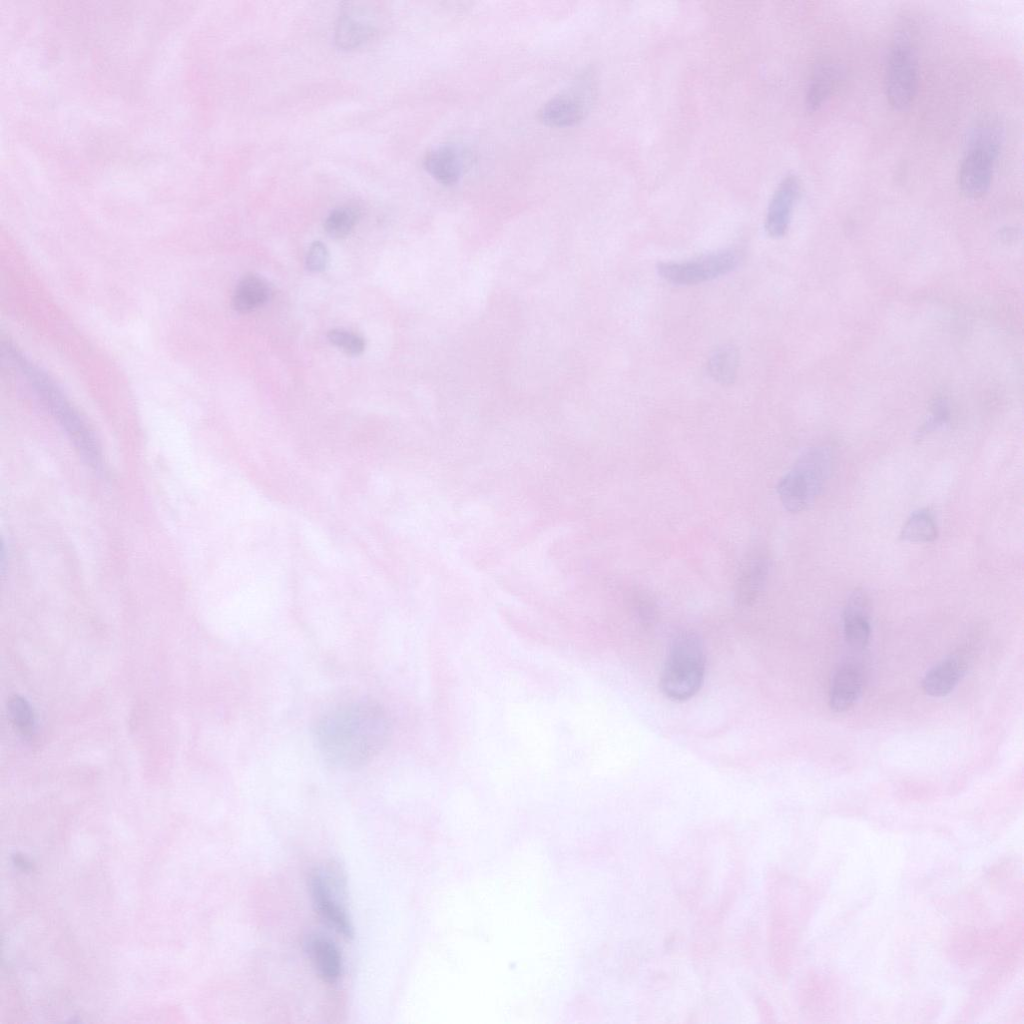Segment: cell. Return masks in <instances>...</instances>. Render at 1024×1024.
Masks as SVG:
<instances>
[{"instance_id": "obj_12", "label": "cell", "mask_w": 1024, "mask_h": 1024, "mask_svg": "<svg viewBox=\"0 0 1024 1024\" xmlns=\"http://www.w3.org/2000/svg\"><path fill=\"white\" fill-rule=\"evenodd\" d=\"M799 192L800 182L794 174L785 176L778 184L765 218V229L770 237L780 238L786 234Z\"/></svg>"}, {"instance_id": "obj_25", "label": "cell", "mask_w": 1024, "mask_h": 1024, "mask_svg": "<svg viewBox=\"0 0 1024 1024\" xmlns=\"http://www.w3.org/2000/svg\"><path fill=\"white\" fill-rule=\"evenodd\" d=\"M328 258V250L324 243L321 241H315L308 249L306 266L308 270L312 272H321L325 270Z\"/></svg>"}, {"instance_id": "obj_6", "label": "cell", "mask_w": 1024, "mask_h": 1024, "mask_svg": "<svg viewBox=\"0 0 1024 1024\" xmlns=\"http://www.w3.org/2000/svg\"><path fill=\"white\" fill-rule=\"evenodd\" d=\"M338 866L332 864L324 871H316L310 877V893L319 916L334 931L343 937L354 934L351 920L338 896L345 889V879Z\"/></svg>"}, {"instance_id": "obj_7", "label": "cell", "mask_w": 1024, "mask_h": 1024, "mask_svg": "<svg viewBox=\"0 0 1024 1024\" xmlns=\"http://www.w3.org/2000/svg\"><path fill=\"white\" fill-rule=\"evenodd\" d=\"M739 252L725 249L682 262H659L657 272L675 285H694L731 272L738 265Z\"/></svg>"}, {"instance_id": "obj_3", "label": "cell", "mask_w": 1024, "mask_h": 1024, "mask_svg": "<svg viewBox=\"0 0 1024 1024\" xmlns=\"http://www.w3.org/2000/svg\"><path fill=\"white\" fill-rule=\"evenodd\" d=\"M706 656L701 639L691 631L678 633L671 645L660 677L662 693L672 701L684 702L701 689Z\"/></svg>"}, {"instance_id": "obj_2", "label": "cell", "mask_w": 1024, "mask_h": 1024, "mask_svg": "<svg viewBox=\"0 0 1024 1024\" xmlns=\"http://www.w3.org/2000/svg\"><path fill=\"white\" fill-rule=\"evenodd\" d=\"M4 349L82 457L92 467L99 469L102 465V453L98 440L57 383L41 368L28 360L14 345L7 343Z\"/></svg>"}, {"instance_id": "obj_27", "label": "cell", "mask_w": 1024, "mask_h": 1024, "mask_svg": "<svg viewBox=\"0 0 1024 1024\" xmlns=\"http://www.w3.org/2000/svg\"><path fill=\"white\" fill-rule=\"evenodd\" d=\"M634 605L639 616L644 620H651L656 614V604L653 598L645 591H636L633 595Z\"/></svg>"}, {"instance_id": "obj_1", "label": "cell", "mask_w": 1024, "mask_h": 1024, "mask_svg": "<svg viewBox=\"0 0 1024 1024\" xmlns=\"http://www.w3.org/2000/svg\"><path fill=\"white\" fill-rule=\"evenodd\" d=\"M391 723L385 709L372 699L359 698L325 711L314 728L316 745L331 765L357 769L371 762L386 746Z\"/></svg>"}, {"instance_id": "obj_4", "label": "cell", "mask_w": 1024, "mask_h": 1024, "mask_svg": "<svg viewBox=\"0 0 1024 1024\" xmlns=\"http://www.w3.org/2000/svg\"><path fill=\"white\" fill-rule=\"evenodd\" d=\"M832 463V454L827 447H811L804 451L778 482L777 493L784 508L793 513L808 509L829 479Z\"/></svg>"}, {"instance_id": "obj_9", "label": "cell", "mask_w": 1024, "mask_h": 1024, "mask_svg": "<svg viewBox=\"0 0 1024 1024\" xmlns=\"http://www.w3.org/2000/svg\"><path fill=\"white\" fill-rule=\"evenodd\" d=\"M377 14L367 3L349 2L341 9L335 26V42L341 49L359 48L377 33Z\"/></svg>"}, {"instance_id": "obj_13", "label": "cell", "mask_w": 1024, "mask_h": 1024, "mask_svg": "<svg viewBox=\"0 0 1024 1024\" xmlns=\"http://www.w3.org/2000/svg\"><path fill=\"white\" fill-rule=\"evenodd\" d=\"M844 636L848 645L863 650L870 639V599L864 590L856 589L847 600L844 613Z\"/></svg>"}, {"instance_id": "obj_21", "label": "cell", "mask_w": 1024, "mask_h": 1024, "mask_svg": "<svg viewBox=\"0 0 1024 1024\" xmlns=\"http://www.w3.org/2000/svg\"><path fill=\"white\" fill-rule=\"evenodd\" d=\"M937 525L926 509L914 512L904 524L900 538L910 542H932L937 538Z\"/></svg>"}, {"instance_id": "obj_24", "label": "cell", "mask_w": 1024, "mask_h": 1024, "mask_svg": "<svg viewBox=\"0 0 1024 1024\" xmlns=\"http://www.w3.org/2000/svg\"><path fill=\"white\" fill-rule=\"evenodd\" d=\"M9 714L13 723L23 735H30L33 731V714L25 699L14 696L8 704Z\"/></svg>"}, {"instance_id": "obj_19", "label": "cell", "mask_w": 1024, "mask_h": 1024, "mask_svg": "<svg viewBox=\"0 0 1024 1024\" xmlns=\"http://www.w3.org/2000/svg\"><path fill=\"white\" fill-rule=\"evenodd\" d=\"M838 69L831 64L819 65L812 74L807 93L806 106L815 111L830 97L839 80Z\"/></svg>"}, {"instance_id": "obj_17", "label": "cell", "mask_w": 1024, "mask_h": 1024, "mask_svg": "<svg viewBox=\"0 0 1024 1024\" xmlns=\"http://www.w3.org/2000/svg\"><path fill=\"white\" fill-rule=\"evenodd\" d=\"M425 170L439 183L450 186L458 182L462 174V161L457 149L449 144L429 150L424 159Z\"/></svg>"}, {"instance_id": "obj_22", "label": "cell", "mask_w": 1024, "mask_h": 1024, "mask_svg": "<svg viewBox=\"0 0 1024 1024\" xmlns=\"http://www.w3.org/2000/svg\"><path fill=\"white\" fill-rule=\"evenodd\" d=\"M359 218V212L352 206H341L333 209L324 221V229L332 238L347 236Z\"/></svg>"}, {"instance_id": "obj_20", "label": "cell", "mask_w": 1024, "mask_h": 1024, "mask_svg": "<svg viewBox=\"0 0 1024 1024\" xmlns=\"http://www.w3.org/2000/svg\"><path fill=\"white\" fill-rule=\"evenodd\" d=\"M738 364L737 349L733 345H723L710 355L707 370L716 382L728 385L736 379Z\"/></svg>"}, {"instance_id": "obj_11", "label": "cell", "mask_w": 1024, "mask_h": 1024, "mask_svg": "<svg viewBox=\"0 0 1024 1024\" xmlns=\"http://www.w3.org/2000/svg\"><path fill=\"white\" fill-rule=\"evenodd\" d=\"M770 572V557L760 544L749 548L735 581V600L741 606L752 605L761 595Z\"/></svg>"}, {"instance_id": "obj_26", "label": "cell", "mask_w": 1024, "mask_h": 1024, "mask_svg": "<svg viewBox=\"0 0 1024 1024\" xmlns=\"http://www.w3.org/2000/svg\"><path fill=\"white\" fill-rule=\"evenodd\" d=\"M948 410L943 402L935 403L931 417L923 424L918 437H923L925 434L937 429L948 420Z\"/></svg>"}, {"instance_id": "obj_10", "label": "cell", "mask_w": 1024, "mask_h": 1024, "mask_svg": "<svg viewBox=\"0 0 1024 1024\" xmlns=\"http://www.w3.org/2000/svg\"><path fill=\"white\" fill-rule=\"evenodd\" d=\"M584 78L580 87L571 88L549 99L539 110L538 117L546 125L568 127L580 122L592 98V82Z\"/></svg>"}, {"instance_id": "obj_5", "label": "cell", "mask_w": 1024, "mask_h": 1024, "mask_svg": "<svg viewBox=\"0 0 1024 1024\" xmlns=\"http://www.w3.org/2000/svg\"><path fill=\"white\" fill-rule=\"evenodd\" d=\"M918 61L907 37L900 36L891 47L885 70V94L896 110H906L918 89Z\"/></svg>"}, {"instance_id": "obj_15", "label": "cell", "mask_w": 1024, "mask_h": 1024, "mask_svg": "<svg viewBox=\"0 0 1024 1024\" xmlns=\"http://www.w3.org/2000/svg\"><path fill=\"white\" fill-rule=\"evenodd\" d=\"M863 674L861 669L852 663L842 665L834 674L830 691L829 705L835 712L850 709L861 695Z\"/></svg>"}, {"instance_id": "obj_8", "label": "cell", "mask_w": 1024, "mask_h": 1024, "mask_svg": "<svg viewBox=\"0 0 1024 1024\" xmlns=\"http://www.w3.org/2000/svg\"><path fill=\"white\" fill-rule=\"evenodd\" d=\"M966 146L958 170V186L964 196L977 199L984 196L991 186L994 164L1000 149L979 144Z\"/></svg>"}, {"instance_id": "obj_14", "label": "cell", "mask_w": 1024, "mask_h": 1024, "mask_svg": "<svg viewBox=\"0 0 1024 1024\" xmlns=\"http://www.w3.org/2000/svg\"><path fill=\"white\" fill-rule=\"evenodd\" d=\"M306 952L318 976L326 983L333 984L342 975V956L336 943L328 936L314 933L305 942Z\"/></svg>"}, {"instance_id": "obj_23", "label": "cell", "mask_w": 1024, "mask_h": 1024, "mask_svg": "<svg viewBox=\"0 0 1024 1024\" xmlns=\"http://www.w3.org/2000/svg\"><path fill=\"white\" fill-rule=\"evenodd\" d=\"M327 337L331 344L349 355L357 356L365 350L364 338L353 332L344 329H332Z\"/></svg>"}, {"instance_id": "obj_18", "label": "cell", "mask_w": 1024, "mask_h": 1024, "mask_svg": "<svg viewBox=\"0 0 1024 1024\" xmlns=\"http://www.w3.org/2000/svg\"><path fill=\"white\" fill-rule=\"evenodd\" d=\"M266 280L254 274L244 276L237 284L233 297V308L240 313H249L261 307L270 297Z\"/></svg>"}, {"instance_id": "obj_16", "label": "cell", "mask_w": 1024, "mask_h": 1024, "mask_svg": "<svg viewBox=\"0 0 1024 1024\" xmlns=\"http://www.w3.org/2000/svg\"><path fill=\"white\" fill-rule=\"evenodd\" d=\"M967 667L964 656L953 655L930 669L923 681L922 688L927 695L943 697L949 694L958 684Z\"/></svg>"}]
</instances>
